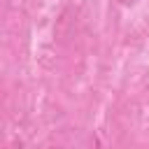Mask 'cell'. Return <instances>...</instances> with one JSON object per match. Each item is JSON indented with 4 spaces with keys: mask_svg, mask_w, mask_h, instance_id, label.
<instances>
[{
    "mask_svg": "<svg viewBox=\"0 0 149 149\" xmlns=\"http://www.w3.org/2000/svg\"><path fill=\"white\" fill-rule=\"evenodd\" d=\"M116 2H119V5H123V7H133L137 0H116Z\"/></svg>",
    "mask_w": 149,
    "mask_h": 149,
    "instance_id": "7a4b0ae2",
    "label": "cell"
},
{
    "mask_svg": "<svg viewBox=\"0 0 149 149\" xmlns=\"http://www.w3.org/2000/svg\"><path fill=\"white\" fill-rule=\"evenodd\" d=\"M84 149H102V144H100L98 135H91V137L86 140V147H84Z\"/></svg>",
    "mask_w": 149,
    "mask_h": 149,
    "instance_id": "6da1fadb",
    "label": "cell"
}]
</instances>
